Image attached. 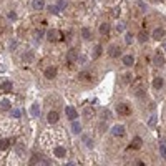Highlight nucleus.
Instances as JSON below:
<instances>
[{"label":"nucleus","instance_id":"obj_1","mask_svg":"<svg viewBox=\"0 0 166 166\" xmlns=\"http://www.w3.org/2000/svg\"><path fill=\"white\" fill-rule=\"evenodd\" d=\"M63 140V135L62 131L58 130H47L43 131L40 136V145L43 150H50V148H53V146L58 145V141Z\"/></svg>","mask_w":166,"mask_h":166},{"label":"nucleus","instance_id":"obj_2","mask_svg":"<svg viewBox=\"0 0 166 166\" xmlns=\"http://www.w3.org/2000/svg\"><path fill=\"white\" fill-rule=\"evenodd\" d=\"M25 151H27L25 143H17V145L13 146V151H12L13 160H10V163H17V161H20L22 158L25 156Z\"/></svg>","mask_w":166,"mask_h":166},{"label":"nucleus","instance_id":"obj_3","mask_svg":"<svg viewBox=\"0 0 166 166\" xmlns=\"http://www.w3.org/2000/svg\"><path fill=\"white\" fill-rule=\"evenodd\" d=\"M0 131H4V133H7V135H12V133H17L18 131V126H17L15 121H4V123L0 124Z\"/></svg>","mask_w":166,"mask_h":166},{"label":"nucleus","instance_id":"obj_4","mask_svg":"<svg viewBox=\"0 0 166 166\" xmlns=\"http://www.w3.org/2000/svg\"><path fill=\"white\" fill-rule=\"evenodd\" d=\"M12 88H13V83H12V80H7V78H2L0 80V93H10Z\"/></svg>","mask_w":166,"mask_h":166},{"label":"nucleus","instance_id":"obj_5","mask_svg":"<svg viewBox=\"0 0 166 166\" xmlns=\"http://www.w3.org/2000/svg\"><path fill=\"white\" fill-rule=\"evenodd\" d=\"M53 156L58 158V160H65V158H67V148H65L63 145L53 146Z\"/></svg>","mask_w":166,"mask_h":166},{"label":"nucleus","instance_id":"obj_6","mask_svg":"<svg viewBox=\"0 0 166 166\" xmlns=\"http://www.w3.org/2000/svg\"><path fill=\"white\" fill-rule=\"evenodd\" d=\"M62 38H63L62 32H58V30H50V32H47V40L52 42V43H55V42H60Z\"/></svg>","mask_w":166,"mask_h":166},{"label":"nucleus","instance_id":"obj_7","mask_svg":"<svg viewBox=\"0 0 166 166\" xmlns=\"http://www.w3.org/2000/svg\"><path fill=\"white\" fill-rule=\"evenodd\" d=\"M111 135H113L115 138H123V136L126 135V130H124L123 124H115L113 128H111Z\"/></svg>","mask_w":166,"mask_h":166},{"label":"nucleus","instance_id":"obj_8","mask_svg":"<svg viewBox=\"0 0 166 166\" xmlns=\"http://www.w3.org/2000/svg\"><path fill=\"white\" fill-rule=\"evenodd\" d=\"M12 143H13V141H12L10 138H2V140H0V153H2V155H5L7 151L10 150Z\"/></svg>","mask_w":166,"mask_h":166},{"label":"nucleus","instance_id":"obj_9","mask_svg":"<svg viewBox=\"0 0 166 166\" xmlns=\"http://www.w3.org/2000/svg\"><path fill=\"white\" fill-rule=\"evenodd\" d=\"M47 121L50 124H57L58 121H60V113H58V111H55V110L48 111V113H47Z\"/></svg>","mask_w":166,"mask_h":166},{"label":"nucleus","instance_id":"obj_10","mask_svg":"<svg viewBox=\"0 0 166 166\" xmlns=\"http://www.w3.org/2000/svg\"><path fill=\"white\" fill-rule=\"evenodd\" d=\"M30 165H48V160L47 158H43L42 155H38V153H35V155L32 156Z\"/></svg>","mask_w":166,"mask_h":166},{"label":"nucleus","instance_id":"obj_11","mask_svg":"<svg viewBox=\"0 0 166 166\" xmlns=\"http://www.w3.org/2000/svg\"><path fill=\"white\" fill-rule=\"evenodd\" d=\"M115 110H116V113L121 115V116H124V115H130V106H128L126 103H118Z\"/></svg>","mask_w":166,"mask_h":166},{"label":"nucleus","instance_id":"obj_12","mask_svg":"<svg viewBox=\"0 0 166 166\" xmlns=\"http://www.w3.org/2000/svg\"><path fill=\"white\" fill-rule=\"evenodd\" d=\"M57 73H58V68L55 67V65H52V67H47L45 68V78H55L57 77Z\"/></svg>","mask_w":166,"mask_h":166},{"label":"nucleus","instance_id":"obj_13","mask_svg":"<svg viewBox=\"0 0 166 166\" xmlns=\"http://www.w3.org/2000/svg\"><path fill=\"white\" fill-rule=\"evenodd\" d=\"M30 115L33 118H38V116H40V103H38V101H33V103L30 105Z\"/></svg>","mask_w":166,"mask_h":166},{"label":"nucleus","instance_id":"obj_14","mask_svg":"<svg viewBox=\"0 0 166 166\" xmlns=\"http://www.w3.org/2000/svg\"><path fill=\"white\" fill-rule=\"evenodd\" d=\"M0 110H2V111H10L12 110V100L0 98Z\"/></svg>","mask_w":166,"mask_h":166},{"label":"nucleus","instance_id":"obj_15","mask_svg":"<svg viewBox=\"0 0 166 166\" xmlns=\"http://www.w3.org/2000/svg\"><path fill=\"white\" fill-rule=\"evenodd\" d=\"M108 55L111 58H118V57H121V50H120L118 45H111V47L108 48Z\"/></svg>","mask_w":166,"mask_h":166},{"label":"nucleus","instance_id":"obj_16","mask_svg":"<svg viewBox=\"0 0 166 166\" xmlns=\"http://www.w3.org/2000/svg\"><path fill=\"white\" fill-rule=\"evenodd\" d=\"M67 60H68V63H75V62L78 60V52L75 50V48H70V50H68Z\"/></svg>","mask_w":166,"mask_h":166},{"label":"nucleus","instance_id":"obj_17","mask_svg":"<svg viewBox=\"0 0 166 166\" xmlns=\"http://www.w3.org/2000/svg\"><path fill=\"white\" fill-rule=\"evenodd\" d=\"M65 113H67V116L70 120H77V116H78V111H77V108H75V106H67V108H65Z\"/></svg>","mask_w":166,"mask_h":166},{"label":"nucleus","instance_id":"obj_18","mask_svg":"<svg viewBox=\"0 0 166 166\" xmlns=\"http://www.w3.org/2000/svg\"><path fill=\"white\" fill-rule=\"evenodd\" d=\"M33 58H35V53L32 52V50H27V52L22 55V62L23 63H30V62H33Z\"/></svg>","mask_w":166,"mask_h":166},{"label":"nucleus","instance_id":"obj_19","mask_svg":"<svg viewBox=\"0 0 166 166\" xmlns=\"http://www.w3.org/2000/svg\"><path fill=\"white\" fill-rule=\"evenodd\" d=\"M153 63H155L156 67H163V65H165V57H163V53L161 52L156 53L155 58H153Z\"/></svg>","mask_w":166,"mask_h":166},{"label":"nucleus","instance_id":"obj_20","mask_svg":"<svg viewBox=\"0 0 166 166\" xmlns=\"http://www.w3.org/2000/svg\"><path fill=\"white\" fill-rule=\"evenodd\" d=\"M163 87H165V80H163L161 77H156L155 80H153V88H155V90H161Z\"/></svg>","mask_w":166,"mask_h":166},{"label":"nucleus","instance_id":"obj_21","mask_svg":"<svg viewBox=\"0 0 166 166\" xmlns=\"http://www.w3.org/2000/svg\"><path fill=\"white\" fill-rule=\"evenodd\" d=\"M45 7V0H32V8L33 10H42Z\"/></svg>","mask_w":166,"mask_h":166},{"label":"nucleus","instance_id":"obj_22","mask_svg":"<svg viewBox=\"0 0 166 166\" xmlns=\"http://www.w3.org/2000/svg\"><path fill=\"white\" fill-rule=\"evenodd\" d=\"M165 37V28H155L153 30V38L155 40H161Z\"/></svg>","mask_w":166,"mask_h":166},{"label":"nucleus","instance_id":"obj_23","mask_svg":"<svg viewBox=\"0 0 166 166\" xmlns=\"http://www.w3.org/2000/svg\"><path fill=\"white\" fill-rule=\"evenodd\" d=\"M141 145H143V141H141V138H140V136H136L135 140L131 141L130 148H131V150H138V148H141Z\"/></svg>","mask_w":166,"mask_h":166},{"label":"nucleus","instance_id":"obj_24","mask_svg":"<svg viewBox=\"0 0 166 166\" xmlns=\"http://www.w3.org/2000/svg\"><path fill=\"white\" fill-rule=\"evenodd\" d=\"M121 62H123V65H124V67H131V65L135 63V58L131 57V55H124Z\"/></svg>","mask_w":166,"mask_h":166},{"label":"nucleus","instance_id":"obj_25","mask_svg":"<svg viewBox=\"0 0 166 166\" xmlns=\"http://www.w3.org/2000/svg\"><path fill=\"white\" fill-rule=\"evenodd\" d=\"M72 131H73V135H78L82 131V124L78 123V121H75V120H73V123H72Z\"/></svg>","mask_w":166,"mask_h":166},{"label":"nucleus","instance_id":"obj_26","mask_svg":"<svg viewBox=\"0 0 166 166\" xmlns=\"http://www.w3.org/2000/svg\"><path fill=\"white\" fill-rule=\"evenodd\" d=\"M98 30L101 35H108V32H110V25L108 23H101V25L98 27Z\"/></svg>","mask_w":166,"mask_h":166},{"label":"nucleus","instance_id":"obj_27","mask_svg":"<svg viewBox=\"0 0 166 166\" xmlns=\"http://www.w3.org/2000/svg\"><path fill=\"white\" fill-rule=\"evenodd\" d=\"M83 116H85V118H91V116H93V108H91V106H85V108H83Z\"/></svg>","mask_w":166,"mask_h":166},{"label":"nucleus","instance_id":"obj_28","mask_svg":"<svg viewBox=\"0 0 166 166\" xmlns=\"http://www.w3.org/2000/svg\"><path fill=\"white\" fill-rule=\"evenodd\" d=\"M82 37L85 38V40H90V38H91V32H90V28H87V27L82 28Z\"/></svg>","mask_w":166,"mask_h":166},{"label":"nucleus","instance_id":"obj_29","mask_svg":"<svg viewBox=\"0 0 166 166\" xmlns=\"http://www.w3.org/2000/svg\"><path fill=\"white\" fill-rule=\"evenodd\" d=\"M17 47H18V40H10L8 42V50H10V52H15Z\"/></svg>","mask_w":166,"mask_h":166},{"label":"nucleus","instance_id":"obj_30","mask_svg":"<svg viewBox=\"0 0 166 166\" xmlns=\"http://www.w3.org/2000/svg\"><path fill=\"white\" fill-rule=\"evenodd\" d=\"M4 60H5V58L4 57H0V73H5L7 72V68H8V63H4Z\"/></svg>","mask_w":166,"mask_h":166},{"label":"nucleus","instance_id":"obj_31","mask_svg":"<svg viewBox=\"0 0 166 166\" xmlns=\"http://www.w3.org/2000/svg\"><path fill=\"white\" fill-rule=\"evenodd\" d=\"M148 38H150V37H148V33H146V32H140V35H138V40H140L141 43L148 42Z\"/></svg>","mask_w":166,"mask_h":166},{"label":"nucleus","instance_id":"obj_32","mask_svg":"<svg viewBox=\"0 0 166 166\" xmlns=\"http://www.w3.org/2000/svg\"><path fill=\"white\" fill-rule=\"evenodd\" d=\"M20 116H22V110L20 108H13V110H12V118L18 120Z\"/></svg>","mask_w":166,"mask_h":166},{"label":"nucleus","instance_id":"obj_33","mask_svg":"<svg viewBox=\"0 0 166 166\" xmlns=\"http://www.w3.org/2000/svg\"><path fill=\"white\" fill-rule=\"evenodd\" d=\"M101 52H103V48H101V45H95V52H93V57L98 58L100 55H101Z\"/></svg>","mask_w":166,"mask_h":166},{"label":"nucleus","instance_id":"obj_34","mask_svg":"<svg viewBox=\"0 0 166 166\" xmlns=\"http://www.w3.org/2000/svg\"><path fill=\"white\" fill-rule=\"evenodd\" d=\"M83 145L88 146V148H91V146H93V141H91V138H88V136H83Z\"/></svg>","mask_w":166,"mask_h":166},{"label":"nucleus","instance_id":"obj_35","mask_svg":"<svg viewBox=\"0 0 166 166\" xmlns=\"http://www.w3.org/2000/svg\"><path fill=\"white\" fill-rule=\"evenodd\" d=\"M42 37H43V32H42V30H35V32H33V38H35V42L42 40Z\"/></svg>","mask_w":166,"mask_h":166},{"label":"nucleus","instance_id":"obj_36","mask_svg":"<svg viewBox=\"0 0 166 166\" xmlns=\"http://www.w3.org/2000/svg\"><path fill=\"white\" fill-rule=\"evenodd\" d=\"M160 155L163 156V158H166V145L163 143V141L160 143Z\"/></svg>","mask_w":166,"mask_h":166},{"label":"nucleus","instance_id":"obj_37","mask_svg":"<svg viewBox=\"0 0 166 166\" xmlns=\"http://www.w3.org/2000/svg\"><path fill=\"white\" fill-rule=\"evenodd\" d=\"M7 18H8L10 22H15L17 18H18V17H17V13H15V12H8V13H7Z\"/></svg>","mask_w":166,"mask_h":166},{"label":"nucleus","instance_id":"obj_38","mask_svg":"<svg viewBox=\"0 0 166 166\" xmlns=\"http://www.w3.org/2000/svg\"><path fill=\"white\" fill-rule=\"evenodd\" d=\"M58 8H60V10H65V8H67V0H58Z\"/></svg>","mask_w":166,"mask_h":166},{"label":"nucleus","instance_id":"obj_39","mask_svg":"<svg viewBox=\"0 0 166 166\" xmlns=\"http://www.w3.org/2000/svg\"><path fill=\"white\" fill-rule=\"evenodd\" d=\"M155 124H156V115H153V116L150 118V121H148V126H150V128H153Z\"/></svg>","mask_w":166,"mask_h":166},{"label":"nucleus","instance_id":"obj_40","mask_svg":"<svg viewBox=\"0 0 166 166\" xmlns=\"http://www.w3.org/2000/svg\"><path fill=\"white\" fill-rule=\"evenodd\" d=\"M121 80H123L124 83H128V82L131 80V73H124L123 77H121Z\"/></svg>","mask_w":166,"mask_h":166},{"label":"nucleus","instance_id":"obj_41","mask_svg":"<svg viewBox=\"0 0 166 166\" xmlns=\"http://www.w3.org/2000/svg\"><path fill=\"white\" fill-rule=\"evenodd\" d=\"M136 96H138V98H145L146 95H145V90H136Z\"/></svg>","mask_w":166,"mask_h":166},{"label":"nucleus","instance_id":"obj_42","mask_svg":"<svg viewBox=\"0 0 166 166\" xmlns=\"http://www.w3.org/2000/svg\"><path fill=\"white\" fill-rule=\"evenodd\" d=\"M48 10L52 12V13H55V15H57V13H60V8H57V7H53V5L48 7Z\"/></svg>","mask_w":166,"mask_h":166},{"label":"nucleus","instance_id":"obj_43","mask_svg":"<svg viewBox=\"0 0 166 166\" xmlns=\"http://www.w3.org/2000/svg\"><path fill=\"white\" fill-rule=\"evenodd\" d=\"M87 60H88V58L85 57V55H80V57H78V63H82V65L83 63H87Z\"/></svg>","mask_w":166,"mask_h":166},{"label":"nucleus","instance_id":"obj_44","mask_svg":"<svg viewBox=\"0 0 166 166\" xmlns=\"http://www.w3.org/2000/svg\"><path fill=\"white\" fill-rule=\"evenodd\" d=\"M124 42H126V43H131V42H133V37H131V33H126V37H124Z\"/></svg>","mask_w":166,"mask_h":166},{"label":"nucleus","instance_id":"obj_45","mask_svg":"<svg viewBox=\"0 0 166 166\" xmlns=\"http://www.w3.org/2000/svg\"><path fill=\"white\" fill-rule=\"evenodd\" d=\"M116 28H118V32H123V28H124V27H123V23H120V25L116 27Z\"/></svg>","mask_w":166,"mask_h":166},{"label":"nucleus","instance_id":"obj_46","mask_svg":"<svg viewBox=\"0 0 166 166\" xmlns=\"http://www.w3.org/2000/svg\"><path fill=\"white\" fill-rule=\"evenodd\" d=\"M163 50H165V52H166V42H165V43H163Z\"/></svg>","mask_w":166,"mask_h":166},{"label":"nucleus","instance_id":"obj_47","mask_svg":"<svg viewBox=\"0 0 166 166\" xmlns=\"http://www.w3.org/2000/svg\"><path fill=\"white\" fill-rule=\"evenodd\" d=\"M110 2H111V0H110Z\"/></svg>","mask_w":166,"mask_h":166}]
</instances>
